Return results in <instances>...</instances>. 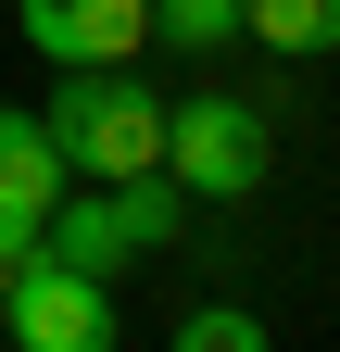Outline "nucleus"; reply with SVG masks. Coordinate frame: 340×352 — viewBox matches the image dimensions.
Instances as JSON below:
<instances>
[{"mask_svg":"<svg viewBox=\"0 0 340 352\" xmlns=\"http://www.w3.org/2000/svg\"><path fill=\"white\" fill-rule=\"evenodd\" d=\"M38 113H51V139H63L76 176H151L164 164V88L139 63H63V88Z\"/></svg>","mask_w":340,"mask_h":352,"instance_id":"nucleus-1","label":"nucleus"},{"mask_svg":"<svg viewBox=\"0 0 340 352\" xmlns=\"http://www.w3.org/2000/svg\"><path fill=\"white\" fill-rule=\"evenodd\" d=\"M164 176H177L189 201H252V189L277 176L265 101H240V88H189V101H164Z\"/></svg>","mask_w":340,"mask_h":352,"instance_id":"nucleus-2","label":"nucleus"},{"mask_svg":"<svg viewBox=\"0 0 340 352\" xmlns=\"http://www.w3.org/2000/svg\"><path fill=\"white\" fill-rule=\"evenodd\" d=\"M0 340L13 352H114V277H89L63 252H25L0 277Z\"/></svg>","mask_w":340,"mask_h":352,"instance_id":"nucleus-3","label":"nucleus"},{"mask_svg":"<svg viewBox=\"0 0 340 352\" xmlns=\"http://www.w3.org/2000/svg\"><path fill=\"white\" fill-rule=\"evenodd\" d=\"M38 63H139L151 51V0H13Z\"/></svg>","mask_w":340,"mask_h":352,"instance_id":"nucleus-4","label":"nucleus"},{"mask_svg":"<svg viewBox=\"0 0 340 352\" xmlns=\"http://www.w3.org/2000/svg\"><path fill=\"white\" fill-rule=\"evenodd\" d=\"M76 189V164L51 139V113H25V101H0V201H25V214H51Z\"/></svg>","mask_w":340,"mask_h":352,"instance_id":"nucleus-5","label":"nucleus"},{"mask_svg":"<svg viewBox=\"0 0 340 352\" xmlns=\"http://www.w3.org/2000/svg\"><path fill=\"white\" fill-rule=\"evenodd\" d=\"M240 38H265L277 63H315L340 51V0H240Z\"/></svg>","mask_w":340,"mask_h":352,"instance_id":"nucleus-6","label":"nucleus"},{"mask_svg":"<svg viewBox=\"0 0 340 352\" xmlns=\"http://www.w3.org/2000/svg\"><path fill=\"white\" fill-rule=\"evenodd\" d=\"M151 38H164V51H227L240 0H151Z\"/></svg>","mask_w":340,"mask_h":352,"instance_id":"nucleus-7","label":"nucleus"},{"mask_svg":"<svg viewBox=\"0 0 340 352\" xmlns=\"http://www.w3.org/2000/svg\"><path fill=\"white\" fill-rule=\"evenodd\" d=\"M177 352H265V315H240V302H189V315H177Z\"/></svg>","mask_w":340,"mask_h":352,"instance_id":"nucleus-8","label":"nucleus"},{"mask_svg":"<svg viewBox=\"0 0 340 352\" xmlns=\"http://www.w3.org/2000/svg\"><path fill=\"white\" fill-rule=\"evenodd\" d=\"M38 227H51V214H25V201H0V277H13V264L38 252Z\"/></svg>","mask_w":340,"mask_h":352,"instance_id":"nucleus-9","label":"nucleus"}]
</instances>
